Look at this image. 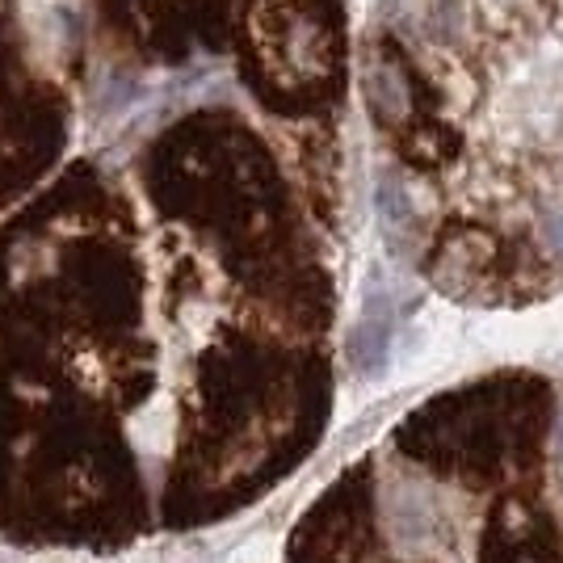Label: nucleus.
<instances>
[{
	"label": "nucleus",
	"instance_id": "f257e3e1",
	"mask_svg": "<svg viewBox=\"0 0 563 563\" xmlns=\"http://www.w3.org/2000/svg\"><path fill=\"white\" fill-rule=\"evenodd\" d=\"M555 547L547 542L534 514H517V521H496L488 542V563H555Z\"/></svg>",
	"mask_w": 563,
	"mask_h": 563
},
{
	"label": "nucleus",
	"instance_id": "f03ea898",
	"mask_svg": "<svg viewBox=\"0 0 563 563\" xmlns=\"http://www.w3.org/2000/svg\"><path fill=\"white\" fill-rule=\"evenodd\" d=\"M547 240H551V249L563 257V211L547 219Z\"/></svg>",
	"mask_w": 563,
	"mask_h": 563
}]
</instances>
